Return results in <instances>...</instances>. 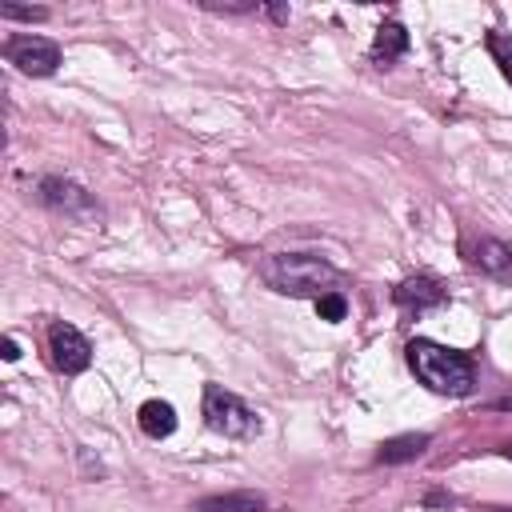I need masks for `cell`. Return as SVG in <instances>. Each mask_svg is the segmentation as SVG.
<instances>
[{
	"instance_id": "8",
	"label": "cell",
	"mask_w": 512,
	"mask_h": 512,
	"mask_svg": "<svg viewBox=\"0 0 512 512\" xmlns=\"http://www.w3.org/2000/svg\"><path fill=\"white\" fill-rule=\"evenodd\" d=\"M444 296H448L444 284L432 280V276H408V280H400L396 292H392V300H396L400 308H408V312L436 308V304H444Z\"/></svg>"
},
{
	"instance_id": "13",
	"label": "cell",
	"mask_w": 512,
	"mask_h": 512,
	"mask_svg": "<svg viewBox=\"0 0 512 512\" xmlns=\"http://www.w3.org/2000/svg\"><path fill=\"white\" fill-rule=\"evenodd\" d=\"M484 48H488V56L500 64L504 80H512V40H508L504 32H496V28H492V32L484 36Z\"/></svg>"
},
{
	"instance_id": "9",
	"label": "cell",
	"mask_w": 512,
	"mask_h": 512,
	"mask_svg": "<svg viewBox=\"0 0 512 512\" xmlns=\"http://www.w3.org/2000/svg\"><path fill=\"white\" fill-rule=\"evenodd\" d=\"M408 52V32H404V24H396V20H384L380 28H376V40H372V48H368V56H372V64L376 68H388L396 56H404Z\"/></svg>"
},
{
	"instance_id": "6",
	"label": "cell",
	"mask_w": 512,
	"mask_h": 512,
	"mask_svg": "<svg viewBox=\"0 0 512 512\" xmlns=\"http://www.w3.org/2000/svg\"><path fill=\"white\" fill-rule=\"evenodd\" d=\"M48 348H52V364H56L64 376H76V372H84V368L92 364V344H88L72 324H64V320H56V324L48 328Z\"/></svg>"
},
{
	"instance_id": "15",
	"label": "cell",
	"mask_w": 512,
	"mask_h": 512,
	"mask_svg": "<svg viewBox=\"0 0 512 512\" xmlns=\"http://www.w3.org/2000/svg\"><path fill=\"white\" fill-rule=\"evenodd\" d=\"M0 16L4 20H48V8H20V4H0Z\"/></svg>"
},
{
	"instance_id": "16",
	"label": "cell",
	"mask_w": 512,
	"mask_h": 512,
	"mask_svg": "<svg viewBox=\"0 0 512 512\" xmlns=\"http://www.w3.org/2000/svg\"><path fill=\"white\" fill-rule=\"evenodd\" d=\"M0 356H4V360H20V344H16L12 336H4V344H0Z\"/></svg>"
},
{
	"instance_id": "17",
	"label": "cell",
	"mask_w": 512,
	"mask_h": 512,
	"mask_svg": "<svg viewBox=\"0 0 512 512\" xmlns=\"http://www.w3.org/2000/svg\"><path fill=\"white\" fill-rule=\"evenodd\" d=\"M500 452H504V456H508V460H512V440H508V444H504V448H500Z\"/></svg>"
},
{
	"instance_id": "14",
	"label": "cell",
	"mask_w": 512,
	"mask_h": 512,
	"mask_svg": "<svg viewBox=\"0 0 512 512\" xmlns=\"http://www.w3.org/2000/svg\"><path fill=\"white\" fill-rule=\"evenodd\" d=\"M316 312H320V320H328V324L344 320V312H348L344 292H328V296H320V300H316Z\"/></svg>"
},
{
	"instance_id": "18",
	"label": "cell",
	"mask_w": 512,
	"mask_h": 512,
	"mask_svg": "<svg viewBox=\"0 0 512 512\" xmlns=\"http://www.w3.org/2000/svg\"><path fill=\"white\" fill-rule=\"evenodd\" d=\"M496 408H512V400H500V404H496Z\"/></svg>"
},
{
	"instance_id": "2",
	"label": "cell",
	"mask_w": 512,
	"mask_h": 512,
	"mask_svg": "<svg viewBox=\"0 0 512 512\" xmlns=\"http://www.w3.org/2000/svg\"><path fill=\"white\" fill-rule=\"evenodd\" d=\"M260 276L280 296H312V300L340 292V280H344L324 256H312V252H272L260 260Z\"/></svg>"
},
{
	"instance_id": "5",
	"label": "cell",
	"mask_w": 512,
	"mask_h": 512,
	"mask_svg": "<svg viewBox=\"0 0 512 512\" xmlns=\"http://www.w3.org/2000/svg\"><path fill=\"white\" fill-rule=\"evenodd\" d=\"M4 56H8V64H16L28 76H52L60 68V44L48 40V36H32V32L8 36L4 40Z\"/></svg>"
},
{
	"instance_id": "12",
	"label": "cell",
	"mask_w": 512,
	"mask_h": 512,
	"mask_svg": "<svg viewBox=\"0 0 512 512\" xmlns=\"http://www.w3.org/2000/svg\"><path fill=\"white\" fill-rule=\"evenodd\" d=\"M264 496L260 492H228V496H204L192 504V512H260Z\"/></svg>"
},
{
	"instance_id": "7",
	"label": "cell",
	"mask_w": 512,
	"mask_h": 512,
	"mask_svg": "<svg viewBox=\"0 0 512 512\" xmlns=\"http://www.w3.org/2000/svg\"><path fill=\"white\" fill-rule=\"evenodd\" d=\"M468 260H472L484 276H492V280H500V284L512 288V244H508V240L484 236V240H476V244L468 248Z\"/></svg>"
},
{
	"instance_id": "19",
	"label": "cell",
	"mask_w": 512,
	"mask_h": 512,
	"mask_svg": "<svg viewBox=\"0 0 512 512\" xmlns=\"http://www.w3.org/2000/svg\"><path fill=\"white\" fill-rule=\"evenodd\" d=\"M496 512H512V508H496Z\"/></svg>"
},
{
	"instance_id": "10",
	"label": "cell",
	"mask_w": 512,
	"mask_h": 512,
	"mask_svg": "<svg viewBox=\"0 0 512 512\" xmlns=\"http://www.w3.org/2000/svg\"><path fill=\"white\" fill-rule=\"evenodd\" d=\"M136 420H140L144 436H152V440H164V436L176 432V408L168 400H144Z\"/></svg>"
},
{
	"instance_id": "4",
	"label": "cell",
	"mask_w": 512,
	"mask_h": 512,
	"mask_svg": "<svg viewBox=\"0 0 512 512\" xmlns=\"http://www.w3.org/2000/svg\"><path fill=\"white\" fill-rule=\"evenodd\" d=\"M36 196H40V204H48L52 212H64V216H72V220H80V224H100V216H104L100 200H96L88 188H80L76 180H64V176H44V180L36 184Z\"/></svg>"
},
{
	"instance_id": "11",
	"label": "cell",
	"mask_w": 512,
	"mask_h": 512,
	"mask_svg": "<svg viewBox=\"0 0 512 512\" xmlns=\"http://www.w3.org/2000/svg\"><path fill=\"white\" fill-rule=\"evenodd\" d=\"M428 444H432V436H428V432H404V436L384 440L376 456H380V464H404V460H416Z\"/></svg>"
},
{
	"instance_id": "1",
	"label": "cell",
	"mask_w": 512,
	"mask_h": 512,
	"mask_svg": "<svg viewBox=\"0 0 512 512\" xmlns=\"http://www.w3.org/2000/svg\"><path fill=\"white\" fill-rule=\"evenodd\" d=\"M404 360H408L412 376L440 396H472V388H476V364L468 352H456V348L416 336L404 344Z\"/></svg>"
},
{
	"instance_id": "3",
	"label": "cell",
	"mask_w": 512,
	"mask_h": 512,
	"mask_svg": "<svg viewBox=\"0 0 512 512\" xmlns=\"http://www.w3.org/2000/svg\"><path fill=\"white\" fill-rule=\"evenodd\" d=\"M204 424L228 440H252L260 432L256 408H248L236 392H228L220 384H204Z\"/></svg>"
}]
</instances>
